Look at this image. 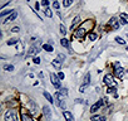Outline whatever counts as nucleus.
Returning a JSON list of instances; mask_svg holds the SVG:
<instances>
[{"label": "nucleus", "mask_w": 128, "mask_h": 121, "mask_svg": "<svg viewBox=\"0 0 128 121\" xmlns=\"http://www.w3.org/2000/svg\"><path fill=\"white\" fill-rule=\"evenodd\" d=\"M86 34H87V29H86V24H83L82 27H79L77 30H76V33H74V35H76V38H79V39H83L84 37H86Z\"/></svg>", "instance_id": "obj_2"}, {"label": "nucleus", "mask_w": 128, "mask_h": 121, "mask_svg": "<svg viewBox=\"0 0 128 121\" xmlns=\"http://www.w3.org/2000/svg\"><path fill=\"white\" fill-rule=\"evenodd\" d=\"M52 65H53L56 70H60V68H62V62H60V60H58V59L52 60Z\"/></svg>", "instance_id": "obj_14"}, {"label": "nucleus", "mask_w": 128, "mask_h": 121, "mask_svg": "<svg viewBox=\"0 0 128 121\" xmlns=\"http://www.w3.org/2000/svg\"><path fill=\"white\" fill-rule=\"evenodd\" d=\"M43 112H44V116H45V118H46L48 121H50V118H52V112H50V108H49V106H44V107H43Z\"/></svg>", "instance_id": "obj_10"}, {"label": "nucleus", "mask_w": 128, "mask_h": 121, "mask_svg": "<svg viewBox=\"0 0 128 121\" xmlns=\"http://www.w3.org/2000/svg\"><path fill=\"white\" fill-rule=\"evenodd\" d=\"M59 29H60V33H62L63 35H66V34H67V29H66V27H64L63 24H60V27H59Z\"/></svg>", "instance_id": "obj_28"}, {"label": "nucleus", "mask_w": 128, "mask_h": 121, "mask_svg": "<svg viewBox=\"0 0 128 121\" xmlns=\"http://www.w3.org/2000/svg\"><path fill=\"white\" fill-rule=\"evenodd\" d=\"M44 14H45L48 18H52V17H53V12L50 10V8H45V9H44Z\"/></svg>", "instance_id": "obj_20"}, {"label": "nucleus", "mask_w": 128, "mask_h": 121, "mask_svg": "<svg viewBox=\"0 0 128 121\" xmlns=\"http://www.w3.org/2000/svg\"><path fill=\"white\" fill-rule=\"evenodd\" d=\"M50 80H52V83H53V86L55 87V88H60V78L55 75V73H50Z\"/></svg>", "instance_id": "obj_5"}, {"label": "nucleus", "mask_w": 128, "mask_h": 121, "mask_svg": "<svg viewBox=\"0 0 128 121\" xmlns=\"http://www.w3.org/2000/svg\"><path fill=\"white\" fill-rule=\"evenodd\" d=\"M104 47H96L94 49H93V53H92V55L89 57V60H90V62H93V60L98 57V54L99 53H102V49H103Z\"/></svg>", "instance_id": "obj_6"}, {"label": "nucleus", "mask_w": 128, "mask_h": 121, "mask_svg": "<svg viewBox=\"0 0 128 121\" xmlns=\"http://www.w3.org/2000/svg\"><path fill=\"white\" fill-rule=\"evenodd\" d=\"M104 101H106V100H99L97 103H94V105L90 107V112H92V113L97 112V111H98V110H99V108H100L103 105H104Z\"/></svg>", "instance_id": "obj_8"}, {"label": "nucleus", "mask_w": 128, "mask_h": 121, "mask_svg": "<svg viewBox=\"0 0 128 121\" xmlns=\"http://www.w3.org/2000/svg\"><path fill=\"white\" fill-rule=\"evenodd\" d=\"M60 44H62L63 47H66V48H68V47H69V40H68L67 38H63V39L60 40Z\"/></svg>", "instance_id": "obj_19"}, {"label": "nucleus", "mask_w": 128, "mask_h": 121, "mask_svg": "<svg viewBox=\"0 0 128 121\" xmlns=\"http://www.w3.org/2000/svg\"><path fill=\"white\" fill-rule=\"evenodd\" d=\"M22 121H33V118H32L29 115L23 113V115H22Z\"/></svg>", "instance_id": "obj_22"}, {"label": "nucleus", "mask_w": 128, "mask_h": 121, "mask_svg": "<svg viewBox=\"0 0 128 121\" xmlns=\"http://www.w3.org/2000/svg\"><path fill=\"white\" fill-rule=\"evenodd\" d=\"M35 9H36V10H39V3H36V4H35Z\"/></svg>", "instance_id": "obj_37"}, {"label": "nucleus", "mask_w": 128, "mask_h": 121, "mask_svg": "<svg viewBox=\"0 0 128 121\" xmlns=\"http://www.w3.org/2000/svg\"><path fill=\"white\" fill-rule=\"evenodd\" d=\"M38 47L36 45H32L30 47V49H29V52H28V54H26V57H34V55H36L38 54Z\"/></svg>", "instance_id": "obj_9"}, {"label": "nucleus", "mask_w": 128, "mask_h": 121, "mask_svg": "<svg viewBox=\"0 0 128 121\" xmlns=\"http://www.w3.org/2000/svg\"><path fill=\"white\" fill-rule=\"evenodd\" d=\"M18 42H19L18 38H12V39H9V40L6 42V44H8V45H13V44H16Z\"/></svg>", "instance_id": "obj_21"}, {"label": "nucleus", "mask_w": 128, "mask_h": 121, "mask_svg": "<svg viewBox=\"0 0 128 121\" xmlns=\"http://www.w3.org/2000/svg\"><path fill=\"white\" fill-rule=\"evenodd\" d=\"M5 121H18L16 112L13 111V110H9V111L5 113Z\"/></svg>", "instance_id": "obj_4"}, {"label": "nucleus", "mask_w": 128, "mask_h": 121, "mask_svg": "<svg viewBox=\"0 0 128 121\" xmlns=\"http://www.w3.org/2000/svg\"><path fill=\"white\" fill-rule=\"evenodd\" d=\"M89 83H90V73H87L86 77L83 78V83H82V86H88Z\"/></svg>", "instance_id": "obj_13"}, {"label": "nucleus", "mask_w": 128, "mask_h": 121, "mask_svg": "<svg viewBox=\"0 0 128 121\" xmlns=\"http://www.w3.org/2000/svg\"><path fill=\"white\" fill-rule=\"evenodd\" d=\"M53 8H54V9H59V3H58V2H54V3H53Z\"/></svg>", "instance_id": "obj_33"}, {"label": "nucleus", "mask_w": 128, "mask_h": 121, "mask_svg": "<svg viewBox=\"0 0 128 121\" xmlns=\"http://www.w3.org/2000/svg\"><path fill=\"white\" fill-rule=\"evenodd\" d=\"M90 121H106V116H93Z\"/></svg>", "instance_id": "obj_18"}, {"label": "nucleus", "mask_w": 128, "mask_h": 121, "mask_svg": "<svg viewBox=\"0 0 128 121\" xmlns=\"http://www.w3.org/2000/svg\"><path fill=\"white\" fill-rule=\"evenodd\" d=\"M34 63H35V65H39V63H40V58H39V57H35V58H34Z\"/></svg>", "instance_id": "obj_32"}, {"label": "nucleus", "mask_w": 128, "mask_h": 121, "mask_svg": "<svg viewBox=\"0 0 128 121\" xmlns=\"http://www.w3.org/2000/svg\"><path fill=\"white\" fill-rule=\"evenodd\" d=\"M4 70L12 72V71H14V66L13 65H4Z\"/></svg>", "instance_id": "obj_26"}, {"label": "nucleus", "mask_w": 128, "mask_h": 121, "mask_svg": "<svg viewBox=\"0 0 128 121\" xmlns=\"http://www.w3.org/2000/svg\"><path fill=\"white\" fill-rule=\"evenodd\" d=\"M33 121H34V120H33Z\"/></svg>", "instance_id": "obj_38"}, {"label": "nucleus", "mask_w": 128, "mask_h": 121, "mask_svg": "<svg viewBox=\"0 0 128 121\" xmlns=\"http://www.w3.org/2000/svg\"><path fill=\"white\" fill-rule=\"evenodd\" d=\"M116 40H117V43H119V44H122V45L126 44V40H123L120 37H116Z\"/></svg>", "instance_id": "obj_29"}, {"label": "nucleus", "mask_w": 128, "mask_h": 121, "mask_svg": "<svg viewBox=\"0 0 128 121\" xmlns=\"http://www.w3.org/2000/svg\"><path fill=\"white\" fill-rule=\"evenodd\" d=\"M14 12H15V10H4V12H2V13H0V17L3 18V17H5V15H8V14L10 15V14H13Z\"/></svg>", "instance_id": "obj_23"}, {"label": "nucleus", "mask_w": 128, "mask_h": 121, "mask_svg": "<svg viewBox=\"0 0 128 121\" xmlns=\"http://www.w3.org/2000/svg\"><path fill=\"white\" fill-rule=\"evenodd\" d=\"M19 30H20V28H19V27H14V28L12 29V32H13V33H18Z\"/></svg>", "instance_id": "obj_34"}, {"label": "nucleus", "mask_w": 128, "mask_h": 121, "mask_svg": "<svg viewBox=\"0 0 128 121\" xmlns=\"http://www.w3.org/2000/svg\"><path fill=\"white\" fill-rule=\"evenodd\" d=\"M117 87H108V90H107V93H112V95H114V97H118V95H117Z\"/></svg>", "instance_id": "obj_15"}, {"label": "nucleus", "mask_w": 128, "mask_h": 121, "mask_svg": "<svg viewBox=\"0 0 128 121\" xmlns=\"http://www.w3.org/2000/svg\"><path fill=\"white\" fill-rule=\"evenodd\" d=\"M78 23H80V17H76V18H74V20H73V24L70 25V29L73 30V29L77 27V24H78Z\"/></svg>", "instance_id": "obj_16"}, {"label": "nucleus", "mask_w": 128, "mask_h": 121, "mask_svg": "<svg viewBox=\"0 0 128 121\" xmlns=\"http://www.w3.org/2000/svg\"><path fill=\"white\" fill-rule=\"evenodd\" d=\"M58 77H59L60 80H64V77H66V76H64L63 72H59V73H58Z\"/></svg>", "instance_id": "obj_35"}, {"label": "nucleus", "mask_w": 128, "mask_h": 121, "mask_svg": "<svg viewBox=\"0 0 128 121\" xmlns=\"http://www.w3.org/2000/svg\"><path fill=\"white\" fill-rule=\"evenodd\" d=\"M16 17H18V13H16V12H14L13 14H10V15H9V17H8L5 20H4V24H6V23H9V22L15 20V19H16Z\"/></svg>", "instance_id": "obj_11"}, {"label": "nucleus", "mask_w": 128, "mask_h": 121, "mask_svg": "<svg viewBox=\"0 0 128 121\" xmlns=\"http://www.w3.org/2000/svg\"><path fill=\"white\" fill-rule=\"evenodd\" d=\"M63 115H64V117H66L67 121H76V120H74V116H73L69 111H64Z\"/></svg>", "instance_id": "obj_12"}, {"label": "nucleus", "mask_w": 128, "mask_h": 121, "mask_svg": "<svg viewBox=\"0 0 128 121\" xmlns=\"http://www.w3.org/2000/svg\"><path fill=\"white\" fill-rule=\"evenodd\" d=\"M43 49L46 50V52H53V50H54L53 47H52L50 44H44V45H43Z\"/></svg>", "instance_id": "obj_24"}, {"label": "nucleus", "mask_w": 128, "mask_h": 121, "mask_svg": "<svg viewBox=\"0 0 128 121\" xmlns=\"http://www.w3.org/2000/svg\"><path fill=\"white\" fill-rule=\"evenodd\" d=\"M87 87H88V86H80V88H79V91H80V92H86V90H87Z\"/></svg>", "instance_id": "obj_36"}, {"label": "nucleus", "mask_w": 128, "mask_h": 121, "mask_svg": "<svg viewBox=\"0 0 128 121\" xmlns=\"http://www.w3.org/2000/svg\"><path fill=\"white\" fill-rule=\"evenodd\" d=\"M42 5L45 7V8H48V5H49V0H43V2H42Z\"/></svg>", "instance_id": "obj_30"}, {"label": "nucleus", "mask_w": 128, "mask_h": 121, "mask_svg": "<svg viewBox=\"0 0 128 121\" xmlns=\"http://www.w3.org/2000/svg\"><path fill=\"white\" fill-rule=\"evenodd\" d=\"M72 4H73V0H63V5L66 7V8L70 7Z\"/></svg>", "instance_id": "obj_25"}, {"label": "nucleus", "mask_w": 128, "mask_h": 121, "mask_svg": "<svg viewBox=\"0 0 128 121\" xmlns=\"http://www.w3.org/2000/svg\"><path fill=\"white\" fill-rule=\"evenodd\" d=\"M64 58H66V55H64V54H58V59L60 60V62H62V60H64Z\"/></svg>", "instance_id": "obj_31"}, {"label": "nucleus", "mask_w": 128, "mask_h": 121, "mask_svg": "<svg viewBox=\"0 0 128 121\" xmlns=\"http://www.w3.org/2000/svg\"><path fill=\"white\" fill-rule=\"evenodd\" d=\"M119 24H120V23H119V20H118L117 18H114V17L110 18V20H109V25L112 27L113 30H118V29H119Z\"/></svg>", "instance_id": "obj_7"}, {"label": "nucleus", "mask_w": 128, "mask_h": 121, "mask_svg": "<svg viewBox=\"0 0 128 121\" xmlns=\"http://www.w3.org/2000/svg\"><path fill=\"white\" fill-rule=\"evenodd\" d=\"M104 83L108 86V87H117V83L114 81V77L112 75H106L104 76Z\"/></svg>", "instance_id": "obj_3"}, {"label": "nucleus", "mask_w": 128, "mask_h": 121, "mask_svg": "<svg viewBox=\"0 0 128 121\" xmlns=\"http://www.w3.org/2000/svg\"><path fill=\"white\" fill-rule=\"evenodd\" d=\"M114 75L118 77V78H123L124 77V75H126V71L122 68V66H120V63L119 62H116L114 63Z\"/></svg>", "instance_id": "obj_1"}, {"label": "nucleus", "mask_w": 128, "mask_h": 121, "mask_svg": "<svg viewBox=\"0 0 128 121\" xmlns=\"http://www.w3.org/2000/svg\"><path fill=\"white\" fill-rule=\"evenodd\" d=\"M44 97H45L48 101H50V103H54V101H53V96H52L49 92H46V91H45V92H44Z\"/></svg>", "instance_id": "obj_17"}, {"label": "nucleus", "mask_w": 128, "mask_h": 121, "mask_svg": "<svg viewBox=\"0 0 128 121\" xmlns=\"http://www.w3.org/2000/svg\"><path fill=\"white\" fill-rule=\"evenodd\" d=\"M88 39L89 40H96L97 39V34L96 33H89L88 34Z\"/></svg>", "instance_id": "obj_27"}]
</instances>
